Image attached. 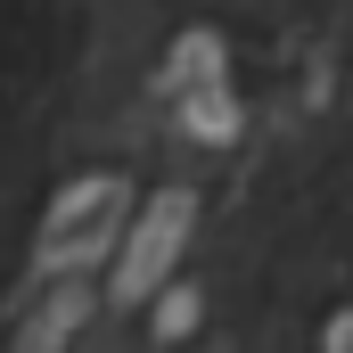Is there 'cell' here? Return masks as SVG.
Masks as SVG:
<instances>
[{
    "mask_svg": "<svg viewBox=\"0 0 353 353\" xmlns=\"http://www.w3.org/2000/svg\"><path fill=\"white\" fill-rule=\"evenodd\" d=\"M197 321H205V296H197V288H181V279H173V288L157 296V321H148V329H157V337L173 345V337H189Z\"/></svg>",
    "mask_w": 353,
    "mask_h": 353,
    "instance_id": "5",
    "label": "cell"
},
{
    "mask_svg": "<svg viewBox=\"0 0 353 353\" xmlns=\"http://www.w3.org/2000/svg\"><path fill=\"white\" fill-rule=\"evenodd\" d=\"M132 214H140V205H132L123 173H83V181H66V189L50 197L41 230H33V255H25V288H17V304H33V296H50V288L90 279V271L123 247Z\"/></svg>",
    "mask_w": 353,
    "mask_h": 353,
    "instance_id": "1",
    "label": "cell"
},
{
    "mask_svg": "<svg viewBox=\"0 0 353 353\" xmlns=\"http://www.w3.org/2000/svg\"><path fill=\"white\" fill-rule=\"evenodd\" d=\"M99 312V288L74 279V288H50V296H33L25 312H17V353H66L83 337V321Z\"/></svg>",
    "mask_w": 353,
    "mask_h": 353,
    "instance_id": "4",
    "label": "cell"
},
{
    "mask_svg": "<svg viewBox=\"0 0 353 353\" xmlns=\"http://www.w3.org/2000/svg\"><path fill=\"white\" fill-rule=\"evenodd\" d=\"M165 107L189 140H239V99H230V58L214 33H181L165 58Z\"/></svg>",
    "mask_w": 353,
    "mask_h": 353,
    "instance_id": "3",
    "label": "cell"
},
{
    "mask_svg": "<svg viewBox=\"0 0 353 353\" xmlns=\"http://www.w3.org/2000/svg\"><path fill=\"white\" fill-rule=\"evenodd\" d=\"M189 230H197V197H189V189H157V197L132 214L123 247H115L107 296H115V304H157V296L173 288L181 255H189Z\"/></svg>",
    "mask_w": 353,
    "mask_h": 353,
    "instance_id": "2",
    "label": "cell"
},
{
    "mask_svg": "<svg viewBox=\"0 0 353 353\" xmlns=\"http://www.w3.org/2000/svg\"><path fill=\"white\" fill-rule=\"evenodd\" d=\"M321 353H353V312H337V321H329V337H321Z\"/></svg>",
    "mask_w": 353,
    "mask_h": 353,
    "instance_id": "6",
    "label": "cell"
}]
</instances>
